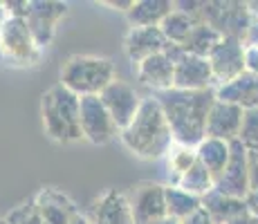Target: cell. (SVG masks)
Instances as JSON below:
<instances>
[{
	"label": "cell",
	"instance_id": "cell-18",
	"mask_svg": "<svg viewBox=\"0 0 258 224\" xmlns=\"http://www.w3.org/2000/svg\"><path fill=\"white\" fill-rule=\"evenodd\" d=\"M216 99L218 101H227V103H234V106H240L242 110L258 108V74L242 72L234 81L225 83V86H218Z\"/></svg>",
	"mask_w": 258,
	"mask_h": 224
},
{
	"label": "cell",
	"instance_id": "cell-13",
	"mask_svg": "<svg viewBox=\"0 0 258 224\" xmlns=\"http://www.w3.org/2000/svg\"><path fill=\"white\" fill-rule=\"evenodd\" d=\"M173 88L198 92V90H216V79L211 72L209 58L193 56L184 49L175 58V83Z\"/></svg>",
	"mask_w": 258,
	"mask_h": 224
},
{
	"label": "cell",
	"instance_id": "cell-2",
	"mask_svg": "<svg viewBox=\"0 0 258 224\" xmlns=\"http://www.w3.org/2000/svg\"><path fill=\"white\" fill-rule=\"evenodd\" d=\"M121 143L140 159H162L168 155L173 141L171 126L155 97H146L137 117L128 128L119 132Z\"/></svg>",
	"mask_w": 258,
	"mask_h": 224
},
{
	"label": "cell",
	"instance_id": "cell-6",
	"mask_svg": "<svg viewBox=\"0 0 258 224\" xmlns=\"http://www.w3.org/2000/svg\"><path fill=\"white\" fill-rule=\"evenodd\" d=\"M200 21L211 25L222 38L242 41L254 18L247 12V3H205Z\"/></svg>",
	"mask_w": 258,
	"mask_h": 224
},
{
	"label": "cell",
	"instance_id": "cell-25",
	"mask_svg": "<svg viewBox=\"0 0 258 224\" xmlns=\"http://www.w3.org/2000/svg\"><path fill=\"white\" fill-rule=\"evenodd\" d=\"M177 188H182V191H186V193H191V195H196V197H205L207 193H211L213 188H216V179L211 177V173L207 171L205 166H202L200 162H196L191 168L182 175L180 179H177V184H175Z\"/></svg>",
	"mask_w": 258,
	"mask_h": 224
},
{
	"label": "cell",
	"instance_id": "cell-4",
	"mask_svg": "<svg viewBox=\"0 0 258 224\" xmlns=\"http://www.w3.org/2000/svg\"><path fill=\"white\" fill-rule=\"evenodd\" d=\"M117 79L115 63L106 56L77 54L63 63L58 72V83L81 97H99Z\"/></svg>",
	"mask_w": 258,
	"mask_h": 224
},
{
	"label": "cell",
	"instance_id": "cell-7",
	"mask_svg": "<svg viewBox=\"0 0 258 224\" xmlns=\"http://www.w3.org/2000/svg\"><path fill=\"white\" fill-rule=\"evenodd\" d=\"M99 99H101V103L106 106V110L112 117L119 132L133 123V119L137 117V112H140V108H142V101H144L140 94H137V90L133 88L131 83L121 81V79H115L110 86L99 94Z\"/></svg>",
	"mask_w": 258,
	"mask_h": 224
},
{
	"label": "cell",
	"instance_id": "cell-34",
	"mask_svg": "<svg viewBox=\"0 0 258 224\" xmlns=\"http://www.w3.org/2000/svg\"><path fill=\"white\" fill-rule=\"evenodd\" d=\"M231 224H258V217H254V215H251V213H249V211H247V213H245V215L236 217V220H234V222H231Z\"/></svg>",
	"mask_w": 258,
	"mask_h": 224
},
{
	"label": "cell",
	"instance_id": "cell-17",
	"mask_svg": "<svg viewBox=\"0 0 258 224\" xmlns=\"http://www.w3.org/2000/svg\"><path fill=\"white\" fill-rule=\"evenodd\" d=\"M92 224H135L128 195L115 191H106L92 206Z\"/></svg>",
	"mask_w": 258,
	"mask_h": 224
},
{
	"label": "cell",
	"instance_id": "cell-36",
	"mask_svg": "<svg viewBox=\"0 0 258 224\" xmlns=\"http://www.w3.org/2000/svg\"><path fill=\"white\" fill-rule=\"evenodd\" d=\"M155 224H182L180 220H175V217H171V215H166V217H162L160 222H155Z\"/></svg>",
	"mask_w": 258,
	"mask_h": 224
},
{
	"label": "cell",
	"instance_id": "cell-1",
	"mask_svg": "<svg viewBox=\"0 0 258 224\" xmlns=\"http://www.w3.org/2000/svg\"><path fill=\"white\" fill-rule=\"evenodd\" d=\"M155 99L166 114L173 141L180 146L198 148V143L207 137V117L216 103V90L188 92V90L171 88L157 92Z\"/></svg>",
	"mask_w": 258,
	"mask_h": 224
},
{
	"label": "cell",
	"instance_id": "cell-3",
	"mask_svg": "<svg viewBox=\"0 0 258 224\" xmlns=\"http://www.w3.org/2000/svg\"><path fill=\"white\" fill-rule=\"evenodd\" d=\"M79 108L81 99L61 83L52 86L41 99V114L43 128L52 141L58 143H74L83 139L81 121H79Z\"/></svg>",
	"mask_w": 258,
	"mask_h": 224
},
{
	"label": "cell",
	"instance_id": "cell-8",
	"mask_svg": "<svg viewBox=\"0 0 258 224\" xmlns=\"http://www.w3.org/2000/svg\"><path fill=\"white\" fill-rule=\"evenodd\" d=\"M79 121H81V134L94 146L108 143L115 134H119L115 121L108 114L106 106L99 97H81V108H79Z\"/></svg>",
	"mask_w": 258,
	"mask_h": 224
},
{
	"label": "cell",
	"instance_id": "cell-11",
	"mask_svg": "<svg viewBox=\"0 0 258 224\" xmlns=\"http://www.w3.org/2000/svg\"><path fill=\"white\" fill-rule=\"evenodd\" d=\"M182 47L177 45H171L166 52L155 54V56L142 61L140 65H135L137 81L146 88H153L155 92H164V90H171L173 83H175V58L180 56Z\"/></svg>",
	"mask_w": 258,
	"mask_h": 224
},
{
	"label": "cell",
	"instance_id": "cell-30",
	"mask_svg": "<svg viewBox=\"0 0 258 224\" xmlns=\"http://www.w3.org/2000/svg\"><path fill=\"white\" fill-rule=\"evenodd\" d=\"M242 45H245V49H249V47H256L258 49V21H254V23L249 25L245 38H242Z\"/></svg>",
	"mask_w": 258,
	"mask_h": 224
},
{
	"label": "cell",
	"instance_id": "cell-5",
	"mask_svg": "<svg viewBox=\"0 0 258 224\" xmlns=\"http://www.w3.org/2000/svg\"><path fill=\"white\" fill-rule=\"evenodd\" d=\"M0 52L14 65H36L41 47L25 18H7L0 25Z\"/></svg>",
	"mask_w": 258,
	"mask_h": 224
},
{
	"label": "cell",
	"instance_id": "cell-12",
	"mask_svg": "<svg viewBox=\"0 0 258 224\" xmlns=\"http://www.w3.org/2000/svg\"><path fill=\"white\" fill-rule=\"evenodd\" d=\"M209 63L216 88L234 81L245 72V45L238 38H222L209 54Z\"/></svg>",
	"mask_w": 258,
	"mask_h": 224
},
{
	"label": "cell",
	"instance_id": "cell-22",
	"mask_svg": "<svg viewBox=\"0 0 258 224\" xmlns=\"http://www.w3.org/2000/svg\"><path fill=\"white\" fill-rule=\"evenodd\" d=\"M222 41V36L211 27V25L198 21V25L193 27V32L188 34V38L182 45L186 54H193V56H202V58H209V54L216 49V45Z\"/></svg>",
	"mask_w": 258,
	"mask_h": 224
},
{
	"label": "cell",
	"instance_id": "cell-14",
	"mask_svg": "<svg viewBox=\"0 0 258 224\" xmlns=\"http://www.w3.org/2000/svg\"><path fill=\"white\" fill-rule=\"evenodd\" d=\"M66 14H68L66 3H52V0H47V3H43V0L29 3V14L25 21H27L29 29H32L34 38H36L41 49L45 47V45H49V41L54 38L56 25Z\"/></svg>",
	"mask_w": 258,
	"mask_h": 224
},
{
	"label": "cell",
	"instance_id": "cell-27",
	"mask_svg": "<svg viewBox=\"0 0 258 224\" xmlns=\"http://www.w3.org/2000/svg\"><path fill=\"white\" fill-rule=\"evenodd\" d=\"M238 141H240L247 151H254V148H258V108L245 110L242 126H240V134H238Z\"/></svg>",
	"mask_w": 258,
	"mask_h": 224
},
{
	"label": "cell",
	"instance_id": "cell-15",
	"mask_svg": "<svg viewBox=\"0 0 258 224\" xmlns=\"http://www.w3.org/2000/svg\"><path fill=\"white\" fill-rule=\"evenodd\" d=\"M123 47H126V56L131 58L133 67H135L146 58L166 52L171 43L166 41L160 27H131V32L126 34V41H123Z\"/></svg>",
	"mask_w": 258,
	"mask_h": 224
},
{
	"label": "cell",
	"instance_id": "cell-35",
	"mask_svg": "<svg viewBox=\"0 0 258 224\" xmlns=\"http://www.w3.org/2000/svg\"><path fill=\"white\" fill-rule=\"evenodd\" d=\"M70 224H90V222H88V217H83V215H79L77 213V215L70 220Z\"/></svg>",
	"mask_w": 258,
	"mask_h": 224
},
{
	"label": "cell",
	"instance_id": "cell-9",
	"mask_svg": "<svg viewBox=\"0 0 258 224\" xmlns=\"http://www.w3.org/2000/svg\"><path fill=\"white\" fill-rule=\"evenodd\" d=\"M216 191L225 193V195L245 200L249 195V151L242 146L240 141H231V155L227 162L222 175L216 179Z\"/></svg>",
	"mask_w": 258,
	"mask_h": 224
},
{
	"label": "cell",
	"instance_id": "cell-26",
	"mask_svg": "<svg viewBox=\"0 0 258 224\" xmlns=\"http://www.w3.org/2000/svg\"><path fill=\"white\" fill-rule=\"evenodd\" d=\"M198 162L196 148L188 146H180V143H173L171 151L166 155V164H168V179H171V186H175L177 179H180L193 164Z\"/></svg>",
	"mask_w": 258,
	"mask_h": 224
},
{
	"label": "cell",
	"instance_id": "cell-20",
	"mask_svg": "<svg viewBox=\"0 0 258 224\" xmlns=\"http://www.w3.org/2000/svg\"><path fill=\"white\" fill-rule=\"evenodd\" d=\"M198 162L211 173L213 179H218L225 171L227 162L231 155V143L222 141V139H213V137H205L196 148Z\"/></svg>",
	"mask_w": 258,
	"mask_h": 224
},
{
	"label": "cell",
	"instance_id": "cell-23",
	"mask_svg": "<svg viewBox=\"0 0 258 224\" xmlns=\"http://www.w3.org/2000/svg\"><path fill=\"white\" fill-rule=\"evenodd\" d=\"M198 25V18H193L191 14L182 12V9H173L171 14L162 21L160 29L162 34L166 36V41L171 45H177V47H182L184 45V41L188 38V34L193 32V27Z\"/></svg>",
	"mask_w": 258,
	"mask_h": 224
},
{
	"label": "cell",
	"instance_id": "cell-21",
	"mask_svg": "<svg viewBox=\"0 0 258 224\" xmlns=\"http://www.w3.org/2000/svg\"><path fill=\"white\" fill-rule=\"evenodd\" d=\"M173 9L175 3L171 0H137L126 16L133 27H160Z\"/></svg>",
	"mask_w": 258,
	"mask_h": 224
},
{
	"label": "cell",
	"instance_id": "cell-37",
	"mask_svg": "<svg viewBox=\"0 0 258 224\" xmlns=\"http://www.w3.org/2000/svg\"><path fill=\"white\" fill-rule=\"evenodd\" d=\"M7 21V9H5V3H0V25Z\"/></svg>",
	"mask_w": 258,
	"mask_h": 224
},
{
	"label": "cell",
	"instance_id": "cell-29",
	"mask_svg": "<svg viewBox=\"0 0 258 224\" xmlns=\"http://www.w3.org/2000/svg\"><path fill=\"white\" fill-rule=\"evenodd\" d=\"M245 72L258 74V49L256 47L245 49Z\"/></svg>",
	"mask_w": 258,
	"mask_h": 224
},
{
	"label": "cell",
	"instance_id": "cell-31",
	"mask_svg": "<svg viewBox=\"0 0 258 224\" xmlns=\"http://www.w3.org/2000/svg\"><path fill=\"white\" fill-rule=\"evenodd\" d=\"M182 224H213V220L207 215L205 208H200V211H196L193 215H188L186 220H182Z\"/></svg>",
	"mask_w": 258,
	"mask_h": 224
},
{
	"label": "cell",
	"instance_id": "cell-33",
	"mask_svg": "<svg viewBox=\"0 0 258 224\" xmlns=\"http://www.w3.org/2000/svg\"><path fill=\"white\" fill-rule=\"evenodd\" d=\"M245 204H247V211L254 217H258V188L256 191H249V195L245 197Z\"/></svg>",
	"mask_w": 258,
	"mask_h": 224
},
{
	"label": "cell",
	"instance_id": "cell-10",
	"mask_svg": "<svg viewBox=\"0 0 258 224\" xmlns=\"http://www.w3.org/2000/svg\"><path fill=\"white\" fill-rule=\"evenodd\" d=\"M135 224H155L166 217V186L153 182H142L128 195Z\"/></svg>",
	"mask_w": 258,
	"mask_h": 224
},
{
	"label": "cell",
	"instance_id": "cell-19",
	"mask_svg": "<svg viewBox=\"0 0 258 224\" xmlns=\"http://www.w3.org/2000/svg\"><path fill=\"white\" fill-rule=\"evenodd\" d=\"M202 208H205L207 215L213 220V224H231L236 217H240L247 213L245 200L225 195V193L216 191V188L202 197Z\"/></svg>",
	"mask_w": 258,
	"mask_h": 224
},
{
	"label": "cell",
	"instance_id": "cell-28",
	"mask_svg": "<svg viewBox=\"0 0 258 224\" xmlns=\"http://www.w3.org/2000/svg\"><path fill=\"white\" fill-rule=\"evenodd\" d=\"M249 186L251 191L258 188V148L249 151Z\"/></svg>",
	"mask_w": 258,
	"mask_h": 224
},
{
	"label": "cell",
	"instance_id": "cell-16",
	"mask_svg": "<svg viewBox=\"0 0 258 224\" xmlns=\"http://www.w3.org/2000/svg\"><path fill=\"white\" fill-rule=\"evenodd\" d=\"M242 117H245V110L240 106L216 99L209 117H207V137L222 139V141H229V143L236 141L238 134H240Z\"/></svg>",
	"mask_w": 258,
	"mask_h": 224
},
{
	"label": "cell",
	"instance_id": "cell-32",
	"mask_svg": "<svg viewBox=\"0 0 258 224\" xmlns=\"http://www.w3.org/2000/svg\"><path fill=\"white\" fill-rule=\"evenodd\" d=\"M103 5L106 7H112L115 12H131L133 5H135V0H126V3H121V0H103Z\"/></svg>",
	"mask_w": 258,
	"mask_h": 224
},
{
	"label": "cell",
	"instance_id": "cell-24",
	"mask_svg": "<svg viewBox=\"0 0 258 224\" xmlns=\"http://www.w3.org/2000/svg\"><path fill=\"white\" fill-rule=\"evenodd\" d=\"M202 208V200L191 193L182 191L177 186H166V213L175 220H186L188 215H193L196 211Z\"/></svg>",
	"mask_w": 258,
	"mask_h": 224
}]
</instances>
